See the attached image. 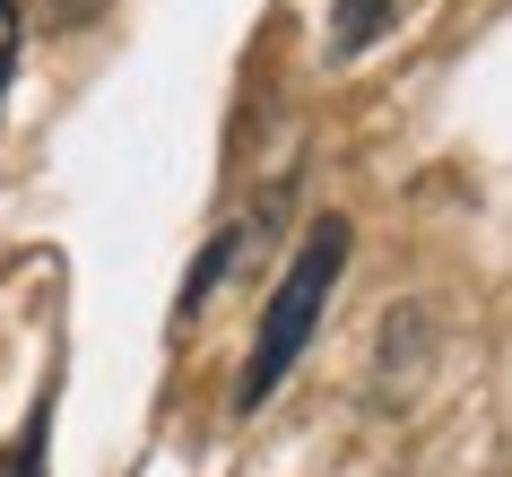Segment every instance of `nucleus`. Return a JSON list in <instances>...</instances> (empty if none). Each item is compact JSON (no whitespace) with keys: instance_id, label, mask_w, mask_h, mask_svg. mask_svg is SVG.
Segmentation results:
<instances>
[{"instance_id":"20e7f679","label":"nucleus","mask_w":512,"mask_h":477,"mask_svg":"<svg viewBox=\"0 0 512 477\" xmlns=\"http://www.w3.org/2000/svg\"><path fill=\"white\" fill-rule=\"evenodd\" d=\"M9 79H18V0H0V105H9Z\"/></svg>"},{"instance_id":"f257e3e1","label":"nucleus","mask_w":512,"mask_h":477,"mask_svg":"<svg viewBox=\"0 0 512 477\" xmlns=\"http://www.w3.org/2000/svg\"><path fill=\"white\" fill-rule=\"evenodd\" d=\"M339 269H348V217L304 226V252L287 261V278H278L270 304H261V330H252V356H243L235 408H261V399L296 373V356L313 347V330H322V304H330V287H339Z\"/></svg>"},{"instance_id":"f03ea898","label":"nucleus","mask_w":512,"mask_h":477,"mask_svg":"<svg viewBox=\"0 0 512 477\" xmlns=\"http://www.w3.org/2000/svg\"><path fill=\"white\" fill-rule=\"evenodd\" d=\"M391 18H400V0H339V9H330V27H339L330 35V61H356Z\"/></svg>"},{"instance_id":"7ed1b4c3","label":"nucleus","mask_w":512,"mask_h":477,"mask_svg":"<svg viewBox=\"0 0 512 477\" xmlns=\"http://www.w3.org/2000/svg\"><path fill=\"white\" fill-rule=\"evenodd\" d=\"M44 434H53V399H35L27 425L9 434V451H0V477H44Z\"/></svg>"}]
</instances>
